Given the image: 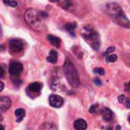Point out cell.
Instances as JSON below:
<instances>
[{
	"mask_svg": "<svg viewBox=\"0 0 130 130\" xmlns=\"http://www.w3.org/2000/svg\"><path fill=\"white\" fill-rule=\"evenodd\" d=\"M106 11L110 18L117 24L123 27H130V21L123 10L116 2H110L106 5Z\"/></svg>",
	"mask_w": 130,
	"mask_h": 130,
	"instance_id": "6da1fadb",
	"label": "cell"
},
{
	"mask_svg": "<svg viewBox=\"0 0 130 130\" xmlns=\"http://www.w3.org/2000/svg\"><path fill=\"white\" fill-rule=\"evenodd\" d=\"M24 20L26 23L31 27L35 30H41L43 29V13L34 9V8H27L24 13Z\"/></svg>",
	"mask_w": 130,
	"mask_h": 130,
	"instance_id": "7a4b0ae2",
	"label": "cell"
},
{
	"mask_svg": "<svg viewBox=\"0 0 130 130\" xmlns=\"http://www.w3.org/2000/svg\"><path fill=\"white\" fill-rule=\"evenodd\" d=\"M81 35L94 50H99L101 44L99 34L92 27L88 25L83 27L81 30Z\"/></svg>",
	"mask_w": 130,
	"mask_h": 130,
	"instance_id": "3957f363",
	"label": "cell"
},
{
	"mask_svg": "<svg viewBox=\"0 0 130 130\" xmlns=\"http://www.w3.org/2000/svg\"><path fill=\"white\" fill-rule=\"evenodd\" d=\"M63 70L69 84L72 88H78V86L80 85V78L78 71L75 66L72 64V62L69 59L65 62L63 66Z\"/></svg>",
	"mask_w": 130,
	"mask_h": 130,
	"instance_id": "277c9868",
	"label": "cell"
},
{
	"mask_svg": "<svg viewBox=\"0 0 130 130\" xmlns=\"http://www.w3.org/2000/svg\"><path fill=\"white\" fill-rule=\"evenodd\" d=\"M10 50L14 53H18L24 50V43L18 39H12L9 41Z\"/></svg>",
	"mask_w": 130,
	"mask_h": 130,
	"instance_id": "5b68a950",
	"label": "cell"
},
{
	"mask_svg": "<svg viewBox=\"0 0 130 130\" xmlns=\"http://www.w3.org/2000/svg\"><path fill=\"white\" fill-rule=\"evenodd\" d=\"M23 71V66L21 62H13L9 65L8 72L11 76H18Z\"/></svg>",
	"mask_w": 130,
	"mask_h": 130,
	"instance_id": "8992f818",
	"label": "cell"
},
{
	"mask_svg": "<svg viewBox=\"0 0 130 130\" xmlns=\"http://www.w3.org/2000/svg\"><path fill=\"white\" fill-rule=\"evenodd\" d=\"M49 102H50V106H52L53 107L59 108L63 105L64 100L61 96H59L56 94H53L50 97Z\"/></svg>",
	"mask_w": 130,
	"mask_h": 130,
	"instance_id": "52a82bcc",
	"label": "cell"
},
{
	"mask_svg": "<svg viewBox=\"0 0 130 130\" xmlns=\"http://www.w3.org/2000/svg\"><path fill=\"white\" fill-rule=\"evenodd\" d=\"M11 101L8 97H1L0 98V111L1 113L5 112L11 107Z\"/></svg>",
	"mask_w": 130,
	"mask_h": 130,
	"instance_id": "ba28073f",
	"label": "cell"
},
{
	"mask_svg": "<svg viewBox=\"0 0 130 130\" xmlns=\"http://www.w3.org/2000/svg\"><path fill=\"white\" fill-rule=\"evenodd\" d=\"M42 89V85L39 82H34L30 84L27 87V90L30 91V93H34V94H38L40 92Z\"/></svg>",
	"mask_w": 130,
	"mask_h": 130,
	"instance_id": "9c48e42d",
	"label": "cell"
},
{
	"mask_svg": "<svg viewBox=\"0 0 130 130\" xmlns=\"http://www.w3.org/2000/svg\"><path fill=\"white\" fill-rule=\"evenodd\" d=\"M74 127L77 130H84L87 129L88 124L85 120H84L82 119H79V120H77L74 123Z\"/></svg>",
	"mask_w": 130,
	"mask_h": 130,
	"instance_id": "30bf717a",
	"label": "cell"
},
{
	"mask_svg": "<svg viewBox=\"0 0 130 130\" xmlns=\"http://www.w3.org/2000/svg\"><path fill=\"white\" fill-rule=\"evenodd\" d=\"M101 115L103 119L107 122H109L113 119V112L109 108H104V110H102Z\"/></svg>",
	"mask_w": 130,
	"mask_h": 130,
	"instance_id": "8fae6325",
	"label": "cell"
},
{
	"mask_svg": "<svg viewBox=\"0 0 130 130\" xmlns=\"http://www.w3.org/2000/svg\"><path fill=\"white\" fill-rule=\"evenodd\" d=\"M47 39L53 46H54L57 48L60 47V43H61V39L60 38L55 37V36H53V35H48Z\"/></svg>",
	"mask_w": 130,
	"mask_h": 130,
	"instance_id": "7c38bea8",
	"label": "cell"
},
{
	"mask_svg": "<svg viewBox=\"0 0 130 130\" xmlns=\"http://www.w3.org/2000/svg\"><path fill=\"white\" fill-rule=\"evenodd\" d=\"M57 59H58V53L55 50H51L48 55V56L46 57V60L47 62H50V63H56L57 62Z\"/></svg>",
	"mask_w": 130,
	"mask_h": 130,
	"instance_id": "4fadbf2b",
	"label": "cell"
},
{
	"mask_svg": "<svg viewBox=\"0 0 130 130\" xmlns=\"http://www.w3.org/2000/svg\"><path fill=\"white\" fill-rule=\"evenodd\" d=\"M14 114L18 118V120H17V122H21L23 120V118L25 117L26 113H25V110L24 109L19 108V109H17L14 111Z\"/></svg>",
	"mask_w": 130,
	"mask_h": 130,
	"instance_id": "5bb4252c",
	"label": "cell"
},
{
	"mask_svg": "<svg viewBox=\"0 0 130 130\" xmlns=\"http://www.w3.org/2000/svg\"><path fill=\"white\" fill-rule=\"evenodd\" d=\"M76 27H77V24L75 23H69L64 26V28L66 30H68L70 34H72V32L76 28Z\"/></svg>",
	"mask_w": 130,
	"mask_h": 130,
	"instance_id": "9a60e30c",
	"label": "cell"
},
{
	"mask_svg": "<svg viewBox=\"0 0 130 130\" xmlns=\"http://www.w3.org/2000/svg\"><path fill=\"white\" fill-rule=\"evenodd\" d=\"M117 59V55H114V54H112V55H108L107 56V62H116Z\"/></svg>",
	"mask_w": 130,
	"mask_h": 130,
	"instance_id": "2e32d148",
	"label": "cell"
},
{
	"mask_svg": "<svg viewBox=\"0 0 130 130\" xmlns=\"http://www.w3.org/2000/svg\"><path fill=\"white\" fill-rule=\"evenodd\" d=\"M94 72L99 75H104L105 74V70L103 68H96L94 69Z\"/></svg>",
	"mask_w": 130,
	"mask_h": 130,
	"instance_id": "e0dca14e",
	"label": "cell"
},
{
	"mask_svg": "<svg viewBox=\"0 0 130 130\" xmlns=\"http://www.w3.org/2000/svg\"><path fill=\"white\" fill-rule=\"evenodd\" d=\"M43 129H56L55 126L53 125V123H46L43 124Z\"/></svg>",
	"mask_w": 130,
	"mask_h": 130,
	"instance_id": "ac0fdd59",
	"label": "cell"
},
{
	"mask_svg": "<svg viewBox=\"0 0 130 130\" xmlns=\"http://www.w3.org/2000/svg\"><path fill=\"white\" fill-rule=\"evenodd\" d=\"M70 5H71V3H70V2L69 1H68V0H64L62 2V6L64 8H69V6H70Z\"/></svg>",
	"mask_w": 130,
	"mask_h": 130,
	"instance_id": "d6986e66",
	"label": "cell"
},
{
	"mask_svg": "<svg viewBox=\"0 0 130 130\" xmlns=\"http://www.w3.org/2000/svg\"><path fill=\"white\" fill-rule=\"evenodd\" d=\"M98 107V105H97V104H94V105H92L91 107H90V109H89V112H90V113H94L95 112H96V109H97V107Z\"/></svg>",
	"mask_w": 130,
	"mask_h": 130,
	"instance_id": "ffe728a7",
	"label": "cell"
},
{
	"mask_svg": "<svg viewBox=\"0 0 130 130\" xmlns=\"http://www.w3.org/2000/svg\"><path fill=\"white\" fill-rule=\"evenodd\" d=\"M118 100H119V102L120 103H121V104H124L125 103V101H126V98L125 97V95H120V96H119V98H118Z\"/></svg>",
	"mask_w": 130,
	"mask_h": 130,
	"instance_id": "44dd1931",
	"label": "cell"
},
{
	"mask_svg": "<svg viewBox=\"0 0 130 130\" xmlns=\"http://www.w3.org/2000/svg\"><path fill=\"white\" fill-rule=\"evenodd\" d=\"M114 50H115V47L110 46V47H109V48L106 50V52L104 53V55H107V54H109V53H113Z\"/></svg>",
	"mask_w": 130,
	"mask_h": 130,
	"instance_id": "7402d4cb",
	"label": "cell"
},
{
	"mask_svg": "<svg viewBox=\"0 0 130 130\" xmlns=\"http://www.w3.org/2000/svg\"><path fill=\"white\" fill-rule=\"evenodd\" d=\"M9 5L11 7H16L18 5V2L15 0H11L9 2Z\"/></svg>",
	"mask_w": 130,
	"mask_h": 130,
	"instance_id": "603a6c76",
	"label": "cell"
},
{
	"mask_svg": "<svg viewBox=\"0 0 130 130\" xmlns=\"http://www.w3.org/2000/svg\"><path fill=\"white\" fill-rule=\"evenodd\" d=\"M94 84H95L96 85H98V86H100V85H102V82H101V80H100L99 78H96L94 79Z\"/></svg>",
	"mask_w": 130,
	"mask_h": 130,
	"instance_id": "cb8c5ba5",
	"label": "cell"
},
{
	"mask_svg": "<svg viewBox=\"0 0 130 130\" xmlns=\"http://www.w3.org/2000/svg\"><path fill=\"white\" fill-rule=\"evenodd\" d=\"M124 104H125V106H126V108L130 109V99H129V98L127 99V98H126V101H125Z\"/></svg>",
	"mask_w": 130,
	"mask_h": 130,
	"instance_id": "d4e9b609",
	"label": "cell"
},
{
	"mask_svg": "<svg viewBox=\"0 0 130 130\" xmlns=\"http://www.w3.org/2000/svg\"><path fill=\"white\" fill-rule=\"evenodd\" d=\"M4 77V70H3V68L1 67V78H3Z\"/></svg>",
	"mask_w": 130,
	"mask_h": 130,
	"instance_id": "484cf974",
	"label": "cell"
},
{
	"mask_svg": "<svg viewBox=\"0 0 130 130\" xmlns=\"http://www.w3.org/2000/svg\"><path fill=\"white\" fill-rule=\"evenodd\" d=\"M3 1V2L5 3V4H6V5H9V2H10V1L11 0H2Z\"/></svg>",
	"mask_w": 130,
	"mask_h": 130,
	"instance_id": "4316f807",
	"label": "cell"
},
{
	"mask_svg": "<svg viewBox=\"0 0 130 130\" xmlns=\"http://www.w3.org/2000/svg\"><path fill=\"white\" fill-rule=\"evenodd\" d=\"M0 83H1V90H0V91H2V90H3V88H4V85H3V82H1Z\"/></svg>",
	"mask_w": 130,
	"mask_h": 130,
	"instance_id": "83f0119b",
	"label": "cell"
},
{
	"mask_svg": "<svg viewBox=\"0 0 130 130\" xmlns=\"http://www.w3.org/2000/svg\"><path fill=\"white\" fill-rule=\"evenodd\" d=\"M126 88H128V89H129L130 88V82H129V83H128V84H126Z\"/></svg>",
	"mask_w": 130,
	"mask_h": 130,
	"instance_id": "f1b7e54d",
	"label": "cell"
},
{
	"mask_svg": "<svg viewBox=\"0 0 130 130\" xmlns=\"http://www.w3.org/2000/svg\"><path fill=\"white\" fill-rule=\"evenodd\" d=\"M50 2H59V1H60V0H50Z\"/></svg>",
	"mask_w": 130,
	"mask_h": 130,
	"instance_id": "f546056e",
	"label": "cell"
},
{
	"mask_svg": "<svg viewBox=\"0 0 130 130\" xmlns=\"http://www.w3.org/2000/svg\"><path fill=\"white\" fill-rule=\"evenodd\" d=\"M129 123H130V116L129 117Z\"/></svg>",
	"mask_w": 130,
	"mask_h": 130,
	"instance_id": "4dcf8cb0",
	"label": "cell"
}]
</instances>
